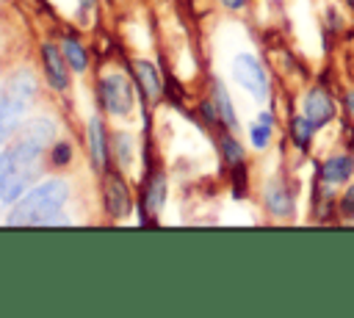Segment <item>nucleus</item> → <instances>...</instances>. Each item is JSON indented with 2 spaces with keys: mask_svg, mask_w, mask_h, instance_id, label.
Here are the masks:
<instances>
[{
  "mask_svg": "<svg viewBox=\"0 0 354 318\" xmlns=\"http://www.w3.org/2000/svg\"><path fill=\"white\" fill-rule=\"evenodd\" d=\"M53 135V124L47 119H36L25 127L22 141L8 152V166L0 183V199L14 202L36 177L41 169V149L44 141Z\"/></svg>",
  "mask_w": 354,
  "mask_h": 318,
  "instance_id": "f257e3e1",
  "label": "nucleus"
},
{
  "mask_svg": "<svg viewBox=\"0 0 354 318\" xmlns=\"http://www.w3.org/2000/svg\"><path fill=\"white\" fill-rule=\"evenodd\" d=\"M66 183L64 180H47L36 191H30L8 216L11 227H50L61 205L66 202Z\"/></svg>",
  "mask_w": 354,
  "mask_h": 318,
  "instance_id": "f03ea898",
  "label": "nucleus"
},
{
  "mask_svg": "<svg viewBox=\"0 0 354 318\" xmlns=\"http://www.w3.org/2000/svg\"><path fill=\"white\" fill-rule=\"evenodd\" d=\"M33 77H30V72H17L11 80H8V86H6V91H3V97H0V144L17 130V124L22 122V113L28 111V105H30V100H33Z\"/></svg>",
  "mask_w": 354,
  "mask_h": 318,
  "instance_id": "7ed1b4c3",
  "label": "nucleus"
},
{
  "mask_svg": "<svg viewBox=\"0 0 354 318\" xmlns=\"http://www.w3.org/2000/svg\"><path fill=\"white\" fill-rule=\"evenodd\" d=\"M232 75L254 100H266L268 97V75H266V69L260 66V61L254 55L241 53L232 61Z\"/></svg>",
  "mask_w": 354,
  "mask_h": 318,
  "instance_id": "20e7f679",
  "label": "nucleus"
},
{
  "mask_svg": "<svg viewBox=\"0 0 354 318\" xmlns=\"http://www.w3.org/2000/svg\"><path fill=\"white\" fill-rule=\"evenodd\" d=\"M100 102H102L105 111H111L116 116L130 113V108H133L130 83L122 75H105L102 83H100Z\"/></svg>",
  "mask_w": 354,
  "mask_h": 318,
  "instance_id": "39448f33",
  "label": "nucleus"
},
{
  "mask_svg": "<svg viewBox=\"0 0 354 318\" xmlns=\"http://www.w3.org/2000/svg\"><path fill=\"white\" fill-rule=\"evenodd\" d=\"M301 113L315 124V127H326L329 122H335L337 116V105H335V97L324 88V86H313L304 100H301Z\"/></svg>",
  "mask_w": 354,
  "mask_h": 318,
  "instance_id": "423d86ee",
  "label": "nucleus"
},
{
  "mask_svg": "<svg viewBox=\"0 0 354 318\" xmlns=\"http://www.w3.org/2000/svg\"><path fill=\"white\" fill-rule=\"evenodd\" d=\"M102 199H105V210H108L111 218L130 216V191H127V185H124V180L119 174H108L105 177Z\"/></svg>",
  "mask_w": 354,
  "mask_h": 318,
  "instance_id": "0eeeda50",
  "label": "nucleus"
},
{
  "mask_svg": "<svg viewBox=\"0 0 354 318\" xmlns=\"http://www.w3.org/2000/svg\"><path fill=\"white\" fill-rule=\"evenodd\" d=\"M351 174H354V158L348 152H335L318 166V180L324 185H340L351 180Z\"/></svg>",
  "mask_w": 354,
  "mask_h": 318,
  "instance_id": "6e6552de",
  "label": "nucleus"
},
{
  "mask_svg": "<svg viewBox=\"0 0 354 318\" xmlns=\"http://www.w3.org/2000/svg\"><path fill=\"white\" fill-rule=\"evenodd\" d=\"M263 199H266L268 213L277 216V218H288L293 213V205H296L293 202V191L282 180H271L266 185V191H263Z\"/></svg>",
  "mask_w": 354,
  "mask_h": 318,
  "instance_id": "1a4fd4ad",
  "label": "nucleus"
},
{
  "mask_svg": "<svg viewBox=\"0 0 354 318\" xmlns=\"http://www.w3.org/2000/svg\"><path fill=\"white\" fill-rule=\"evenodd\" d=\"M64 50L44 44L41 47V64H44V75L50 80L53 88H66L69 86V75H66V64H64Z\"/></svg>",
  "mask_w": 354,
  "mask_h": 318,
  "instance_id": "9d476101",
  "label": "nucleus"
},
{
  "mask_svg": "<svg viewBox=\"0 0 354 318\" xmlns=\"http://www.w3.org/2000/svg\"><path fill=\"white\" fill-rule=\"evenodd\" d=\"M163 202H166V177L160 171H152L144 188V210L149 216H158L163 210Z\"/></svg>",
  "mask_w": 354,
  "mask_h": 318,
  "instance_id": "9b49d317",
  "label": "nucleus"
},
{
  "mask_svg": "<svg viewBox=\"0 0 354 318\" xmlns=\"http://www.w3.org/2000/svg\"><path fill=\"white\" fill-rule=\"evenodd\" d=\"M136 80H138L141 91L147 94V100H158V97L163 94L160 72L155 69V64H149V61H136Z\"/></svg>",
  "mask_w": 354,
  "mask_h": 318,
  "instance_id": "f8f14e48",
  "label": "nucleus"
},
{
  "mask_svg": "<svg viewBox=\"0 0 354 318\" xmlns=\"http://www.w3.org/2000/svg\"><path fill=\"white\" fill-rule=\"evenodd\" d=\"M88 147H91V163L94 169H105L108 163V138H105V130L100 124V119H91L88 124Z\"/></svg>",
  "mask_w": 354,
  "mask_h": 318,
  "instance_id": "ddd939ff",
  "label": "nucleus"
},
{
  "mask_svg": "<svg viewBox=\"0 0 354 318\" xmlns=\"http://www.w3.org/2000/svg\"><path fill=\"white\" fill-rule=\"evenodd\" d=\"M318 127L304 116V113H296L293 119H290V124H288V133H290V141H293V147L299 149V152H307L310 149V144H313V133H315Z\"/></svg>",
  "mask_w": 354,
  "mask_h": 318,
  "instance_id": "4468645a",
  "label": "nucleus"
},
{
  "mask_svg": "<svg viewBox=\"0 0 354 318\" xmlns=\"http://www.w3.org/2000/svg\"><path fill=\"white\" fill-rule=\"evenodd\" d=\"M213 102H216V108H218V116H221L224 127L235 130V127H238V119H235V108H232V102H230V94H227V88H224V83H221V80H213Z\"/></svg>",
  "mask_w": 354,
  "mask_h": 318,
  "instance_id": "2eb2a0df",
  "label": "nucleus"
},
{
  "mask_svg": "<svg viewBox=\"0 0 354 318\" xmlns=\"http://www.w3.org/2000/svg\"><path fill=\"white\" fill-rule=\"evenodd\" d=\"M61 50H64L66 61H69L77 72H83V69H86L88 58H86V50H83V44H80L77 39H72V36H69V39H64V47H61Z\"/></svg>",
  "mask_w": 354,
  "mask_h": 318,
  "instance_id": "dca6fc26",
  "label": "nucleus"
},
{
  "mask_svg": "<svg viewBox=\"0 0 354 318\" xmlns=\"http://www.w3.org/2000/svg\"><path fill=\"white\" fill-rule=\"evenodd\" d=\"M221 155H224V160H227L230 169L243 166V147L232 135H221Z\"/></svg>",
  "mask_w": 354,
  "mask_h": 318,
  "instance_id": "f3484780",
  "label": "nucleus"
},
{
  "mask_svg": "<svg viewBox=\"0 0 354 318\" xmlns=\"http://www.w3.org/2000/svg\"><path fill=\"white\" fill-rule=\"evenodd\" d=\"M337 216L354 221V183H348L343 188V194L337 196Z\"/></svg>",
  "mask_w": 354,
  "mask_h": 318,
  "instance_id": "a211bd4d",
  "label": "nucleus"
},
{
  "mask_svg": "<svg viewBox=\"0 0 354 318\" xmlns=\"http://www.w3.org/2000/svg\"><path fill=\"white\" fill-rule=\"evenodd\" d=\"M271 127H274V124H266V122L252 124L249 138H252V147H254V149H266V147H268V141H271Z\"/></svg>",
  "mask_w": 354,
  "mask_h": 318,
  "instance_id": "6ab92c4d",
  "label": "nucleus"
},
{
  "mask_svg": "<svg viewBox=\"0 0 354 318\" xmlns=\"http://www.w3.org/2000/svg\"><path fill=\"white\" fill-rule=\"evenodd\" d=\"M69 158H72V147H69L66 141H58V144L53 147V152H50L53 166H66V163H69Z\"/></svg>",
  "mask_w": 354,
  "mask_h": 318,
  "instance_id": "aec40b11",
  "label": "nucleus"
},
{
  "mask_svg": "<svg viewBox=\"0 0 354 318\" xmlns=\"http://www.w3.org/2000/svg\"><path fill=\"white\" fill-rule=\"evenodd\" d=\"M116 147H119V160H122V166H127V163H130V138H127V135H119V138H116Z\"/></svg>",
  "mask_w": 354,
  "mask_h": 318,
  "instance_id": "412c9836",
  "label": "nucleus"
},
{
  "mask_svg": "<svg viewBox=\"0 0 354 318\" xmlns=\"http://www.w3.org/2000/svg\"><path fill=\"white\" fill-rule=\"evenodd\" d=\"M343 108H346V113L354 119V88H348V91L343 94Z\"/></svg>",
  "mask_w": 354,
  "mask_h": 318,
  "instance_id": "4be33fe9",
  "label": "nucleus"
},
{
  "mask_svg": "<svg viewBox=\"0 0 354 318\" xmlns=\"http://www.w3.org/2000/svg\"><path fill=\"white\" fill-rule=\"evenodd\" d=\"M221 6H227V8H232V11H235V8H243V6H246V0H221Z\"/></svg>",
  "mask_w": 354,
  "mask_h": 318,
  "instance_id": "5701e85b",
  "label": "nucleus"
},
{
  "mask_svg": "<svg viewBox=\"0 0 354 318\" xmlns=\"http://www.w3.org/2000/svg\"><path fill=\"white\" fill-rule=\"evenodd\" d=\"M6 166H8V152L0 155V183H3V174H6Z\"/></svg>",
  "mask_w": 354,
  "mask_h": 318,
  "instance_id": "b1692460",
  "label": "nucleus"
},
{
  "mask_svg": "<svg viewBox=\"0 0 354 318\" xmlns=\"http://www.w3.org/2000/svg\"><path fill=\"white\" fill-rule=\"evenodd\" d=\"M80 8H83V14H88L94 8V0H80Z\"/></svg>",
  "mask_w": 354,
  "mask_h": 318,
  "instance_id": "393cba45",
  "label": "nucleus"
},
{
  "mask_svg": "<svg viewBox=\"0 0 354 318\" xmlns=\"http://www.w3.org/2000/svg\"><path fill=\"white\" fill-rule=\"evenodd\" d=\"M346 6H348V8H351V11H354V0H346Z\"/></svg>",
  "mask_w": 354,
  "mask_h": 318,
  "instance_id": "a878e982",
  "label": "nucleus"
}]
</instances>
